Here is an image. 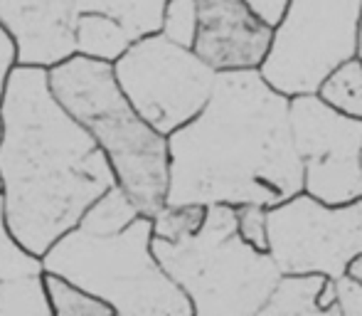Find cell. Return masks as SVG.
<instances>
[{"mask_svg": "<svg viewBox=\"0 0 362 316\" xmlns=\"http://www.w3.org/2000/svg\"><path fill=\"white\" fill-rule=\"evenodd\" d=\"M288 106L259 69L217 72L200 114L168 136L165 203L274 208L303 191Z\"/></svg>", "mask_w": 362, "mask_h": 316, "instance_id": "1", "label": "cell"}, {"mask_svg": "<svg viewBox=\"0 0 362 316\" xmlns=\"http://www.w3.org/2000/svg\"><path fill=\"white\" fill-rule=\"evenodd\" d=\"M0 116L5 218L15 239L42 257L116 186V173L89 131L52 94L45 67L13 69Z\"/></svg>", "mask_w": 362, "mask_h": 316, "instance_id": "2", "label": "cell"}, {"mask_svg": "<svg viewBox=\"0 0 362 316\" xmlns=\"http://www.w3.org/2000/svg\"><path fill=\"white\" fill-rule=\"evenodd\" d=\"M47 74L57 101L109 158L116 183L144 215H156L168 198V136L153 129L126 99L116 81L114 64L72 55L49 67Z\"/></svg>", "mask_w": 362, "mask_h": 316, "instance_id": "3", "label": "cell"}, {"mask_svg": "<svg viewBox=\"0 0 362 316\" xmlns=\"http://www.w3.org/2000/svg\"><path fill=\"white\" fill-rule=\"evenodd\" d=\"M42 269L84 287L116 316H192V304L153 252V220L139 215L114 232L74 225L47 252Z\"/></svg>", "mask_w": 362, "mask_h": 316, "instance_id": "4", "label": "cell"}, {"mask_svg": "<svg viewBox=\"0 0 362 316\" xmlns=\"http://www.w3.org/2000/svg\"><path fill=\"white\" fill-rule=\"evenodd\" d=\"M160 267L185 292L192 316H259L281 269L237 230V205L210 203L202 227L180 242L153 237Z\"/></svg>", "mask_w": 362, "mask_h": 316, "instance_id": "5", "label": "cell"}, {"mask_svg": "<svg viewBox=\"0 0 362 316\" xmlns=\"http://www.w3.org/2000/svg\"><path fill=\"white\" fill-rule=\"evenodd\" d=\"M360 15L362 0H288L262 77L286 96L315 94L340 62L358 55Z\"/></svg>", "mask_w": 362, "mask_h": 316, "instance_id": "6", "label": "cell"}, {"mask_svg": "<svg viewBox=\"0 0 362 316\" xmlns=\"http://www.w3.org/2000/svg\"><path fill=\"white\" fill-rule=\"evenodd\" d=\"M114 74L134 109L165 136L200 114L217 79L195 50L160 33L136 40L114 62Z\"/></svg>", "mask_w": 362, "mask_h": 316, "instance_id": "7", "label": "cell"}, {"mask_svg": "<svg viewBox=\"0 0 362 316\" xmlns=\"http://www.w3.org/2000/svg\"><path fill=\"white\" fill-rule=\"evenodd\" d=\"M358 252H362V196L328 205L300 191L269 208V254L281 274L340 277Z\"/></svg>", "mask_w": 362, "mask_h": 316, "instance_id": "8", "label": "cell"}, {"mask_svg": "<svg viewBox=\"0 0 362 316\" xmlns=\"http://www.w3.org/2000/svg\"><path fill=\"white\" fill-rule=\"evenodd\" d=\"M291 134L303 166V193L328 205L362 196V121L335 111L318 94L291 96Z\"/></svg>", "mask_w": 362, "mask_h": 316, "instance_id": "9", "label": "cell"}, {"mask_svg": "<svg viewBox=\"0 0 362 316\" xmlns=\"http://www.w3.org/2000/svg\"><path fill=\"white\" fill-rule=\"evenodd\" d=\"M274 25L247 0H197V35L192 50L215 72L259 69L272 45Z\"/></svg>", "mask_w": 362, "mask_h": 316, "instance_id": "10", "label": "cell"}, {"mask_svg": "<svg viewBox=\"0 0 362 316\" xmlns=\"http://www.w3.org/2000/svg\"><path fill=\"white\" fill-rule=\"evenodd\" d=\"M76 0H0V25L28 67L49 69L76 55Z\"/></svg>", "mask_w": 362, "mask_h": 316, "instance_id": "11", "label": "cell"}, {"mask_svg": "<svg viewBox=\"0 0 362 316\" xmlns=\"http://www.w3.org/2000/svg\"><path fill=\"white\" fill-rule=\"evenodd\" d=\"M134 40L124 33L116 20L96 10H79L76 18V55L114 64Z\"/></svg>", "mask_w": 362, "mask_h": 316, "instance_id": "12", "label": "cell"}, {"mask_svg": "<svg viewBox=\"0 0 362 316\" xmlns=\"http://www.w3.org/2000/svg\"><path fill=\"white\" fill-rule=\"evenodd\" d=\"M325 279L315 272L281 274L259 316H320L318 292Z\"/></svg>", "mask_w": 362, "mask_h": 316, "instance_id": "13", "label": "cell"}, {"mask_svg": "<svg viewBox=\"0 0 362 316\" xmlns=\"http://www.w3.org/2000/svg\"><path fill=\"white\" fill-rule=\"evenodd\" d=\"M165 3L168 0H76L79 10H96L116 20L134 43L160 33Z\"/></svg>", "mask_w": 362, "mask_h": 316, "instance_id": "14", "label": "cell"}, {"mask_svg": "<svg viewBox=\"0 0 362 316\" xmlns=\"http://www.w3.org/2000/svg\"><path fill=\"white\" fill-rule=\"evenodd\" d=\"M315 94L335 111L362 121V60L355 55V57L340 62L320 81Z\"/></svg>", "mask_w": 362, "mask_h": 316, "instance_id": "15", "label": "cell"}, {"mask_svg": "<svg viewBox=\"0 0 362 316\" xmlns=\"http://www.w3.org/2000/svg\"><path fill=\"white\" fill-rule=\"evenodd\" d=\"M139 215H144V213L131 201L129 193L116 183V186H111L106 193H101V196L86 208L84 215L79 218L76 225L89 232H114V230H121V227L131 225Z\"/></svg>", "mask_w": 362, "mask_h": 316, "instance_id": "16", "label": "cell"}, {"mask_svg": "<svg viewBox=\"0 0 362 316\" xmlns=\"http://www.w3.org/2000/svg\"><path fill=\"white\" fill-rule=\"evenodd\" d=\"M0 316H52L45 272L0 282Z\"/></svg>", "mask_w": 362, "mask_h": 316, "instance_id": "17", "label": "cell"}, {"mask_svg": "<svg viewBox=\"0 0 362 316\" xmlns=\"http://www.w3.org/2000/svg\"><path fill=\"white\" fill-rule=\"evenodd\" d=\"M45 289H47L52 316H116L114 309L84 287L64 279L54 272H45Z\"/></svg>", "mask_w": 362, "mask_h": 316, "instance_id": "18", "label": "cell"}, {"mask_svg": "<svg viewBox=\"0 0 362 316\" xmlns=\"http://www.w3.org/2000/svg\"><path fill=\"white\" fill-rule=\"evenodd\" d=\"M207 215V205L202 203H165L153 220V237L165 239V242H180L192 237L202 227Z\"/></svg>", "mask_w": 362, "mask_h": 316, "instance_id": "19", "label": "cell"}, {"mask_svg": "<svg viewBox=\"0 0 362 316\" xmlns=\"http://www.w3.org/2000/svg\"><path fill=\"white\" fill-rule=\"evenodd\" d=\"M37 272H45L42 257L25 249L15 239L13 230L8 225V218H5V198L0 193V282L28 277V274H37Z\"/></svg>", "mask_w": 362, "mask_h": 316, "instance_id": "20", "label": "cell"}, {"mask_svg": "<svg viewBox=\"0 0 362 316\" xmlns=\"http://www.w3.org/2000/svg\"><path fill=\"white\" fill-rule=\"evenodd\" d=\"M160 35L182 47H192L197 35V0H168Z\"/></svg>", "mask_w": 362, "mask_h": 316, "instance_id": "21", "label": "cell"}, {"mask_svg": "<svg viewBox=\"0 0 362 316\" xmlns=\"http://www.w3.org/2000/svg\"><path fill=\"white\" fill-rule=\"evenodd\" d=\"M237 230L252 247L269 252V208L257 203L237 205Z\"/></svg>", "mask_w": 362, "mask_h": 316, "instance_id": "22", "label": "cell"}, {"mask_svg": "<svg viewBox=\"0 0 362 316\" xmlns=\"http://www.w3.org/2000/svg\"><path fill=\"white\" fill-rule=\"evenodd\" d=\"M335 304L340 316H362V284L358 279L348 274L335 277Z\"/></svg>", "mask_w": 362, "mask_h": 316, "instance_id": "23", "label": "cell"}, {"mask_svg": "<svg viewBox=\"0 0 362 316\" xmlns=\"http://www.w3.org/2000/svg\"><path fill=\"white\" fill-rule=\"evenodd\" d=\"M15 67H18V47H15V40L10 38L8 30L0 25V104H3L5 86H8V79Z\"/></svg>", "mask_w": 362, "mask_h": 316, "instance_id": "24", "label": "cell"}, {"mask_svg": "<svg viewBox=\"0 0 362 316\" xmlns=\"http://www.w3.org/2000/svg\"><path fill=\"white\" fill-rule=\"evenodd\" d=\"M247 3L262 20H267L269 25H276L286 10L288 0H247Z\"/></svg>", "mask_w": 362, "mask_h": 316, "instance_id": "25", "label": "cell"}, {"mask_svg": "<svg viewBox=\"0 0 362 316\" xmlns=\"http://www.w3.org/2000/svg\"><path fill=\"white\" fill-rule=\"evenodd\" d=\"M343 274H348V277L358 279V282L362 284V252H358L353 259H350L348 264H345V272Z\"/></svg>", "mask_w": 362, "mask_h": 316, "instance_id": "26", "label": "cell"}, {"mask_svg": "<svg viewBox=\"0 0 362 316\" xmlns=\"http://www.w3.org/2000/svg\"><path fill=\"white\" fill-rule=\"evenodd\" d=\"M358 57L362 60V15H360V38H358Z\"/></svg>", "mask_w": 362, "mask_h": 316, "instance_id": "27", "label": "cell"}, {"mask_svg": "<svg viewBox=\"0 0 362 316\" xmlns=\"http://www.w3.org/2000/svg\"><path fill=\"white\" fill-rule=\"evenodd\" d=\"M3 136H5V124H3V116H0V146H3Z\"/></svg>", "mask_w": 362, "mask_h": 316, "instance_id": "28", "label": "cell"}, {"mask_svg": "<svg viewBox=\"0 0 362 316\" xmlns=\"http://www.w3.org/2000/svg\"><path fill=\"white\" fill-rule=\"evenodd\" d=\"M0 193H3V178H0Z\"/></svg>", "mask_w": 362, "mask_h": 316, "instance_id": "29", "label": "cell"}, {"mask_svg": "<svg viewBox=\"0 0 362 316\" xmlns=\"http://www.w3.org/2000/svg\"><path fill=\"white\" fill-rule=\"evenodd\" d=\"M360 163H362V151H360Z\"/></svg>", "mask_w": 362, "mask_h": 316, "instance_id": "30", "label": "cell"}]
</instances>
